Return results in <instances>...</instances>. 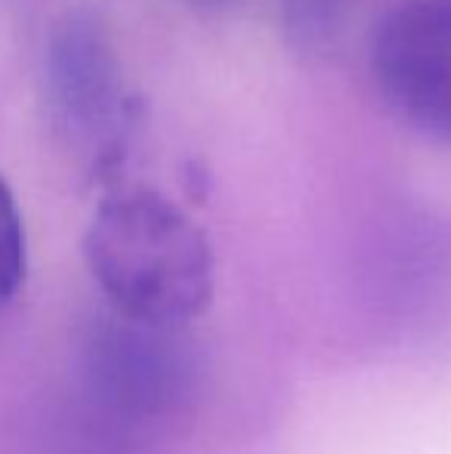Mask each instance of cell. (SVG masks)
Returning <instances> with one entry per match:
<instances>
[{
    "instance_id": "6da1fadb",
    "label": "cell",
    "mask_w": 451,
    "mask_h": 454,
    "mask_svg": "<svg viewBox=\"0 0 451 454\" xmlns=\"http://www.w3.org/2000/svg\"><path fill=\"white\" fill-rule=\"evenodd\" d=\"M84 260L114 316L158 331L201 318L217 287L205 229L155 189L112 192L84 232Z\"/></svg>"
},
{
    "instance_id": "3957f363",
    "label": "cell",
    "mask_w": 451,
    "mask_h": 454,
    "mask_svg": "<svg viewBox=\"0 0 451 454\" xmlns=\"http://www.w3.org/2000/svg\"><path fill=\"white\" fill-rule=\"evenodd\" d=\"M368 66L393 118L451 149V0H411L386 12Z\"/></svg>"
},
{
    "instance_id": "7a4b0ae2",
    "label": "cell",
    "mask_w": 451,
    "mask_h": 454,
    "mask_svg": "<svg viewBox=\"0 0 451 454\" xmlns=\"http://www.w3.org/2000/svg\"><path fill=\"white\" fill-rule=\"evenodd\" d=\"M43 96L72 149L99 168L118 161L136 124V106L99 10L78 4L53 22L43 43Z\"/></svg>"
},
{
    "instance_id": "8992f818",
    "label": "cell",
    "mask_w": 451,
    "mask_h": 454,
    "mask_svg": "<svg viewBox=\"0 0 451 454\" xmlns=\"http://www.w3.org/2000/svg\"><path fill=\"white\" fill-rule=\"evenodd\" d=\"M189 6H198V10H226V6L238 4V0H183Z\"/></svg>"
},
{
    "instance_id": "277c9868",
    "label": "cell",
    "mask_w": 451,
    "mask_h": 454,
    "mask_svg": "<svg viewBox=\"0 0 451 454\" xmlns=\"http://www.w3.org/2000/svg\"><path fill=\"white\" fill-rule=\"evenodd\" d=\"M355 0H278L284 35L300 50H325L349 22Z\"/></svg>"
},
{
    "instance_id": "5b68a950",
    "label": "cell",
    "mask_w": 451,
    "mask_h": 454,
    "mask_svg": "<svg viewBox=\"0 0 451 454\" xmlns=\"http://www.w3.org/2000/svg\"><path fill=\"white\" fill-rule=\"evenodd\" d=\"M28 272V247H25V223L19 214L16 195L0 180V309L16 300Z\"/></svg>"
}]
</instances>
